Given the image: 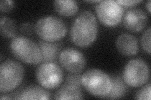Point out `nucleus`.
I'll return each mask as SVG.
<instances>
[{
  "mask_svg": "<svg viewBox=\"0 0 151 100\" xmlns=\"http://www.w3.org/2000/svg\"><path fill=\"white\" fill-rule=\"evenodd\" d=\"M116 46L118 51L126 56L137 54L139 50L137 38L128 33H124L119 36L116 41Z\"/></svg>",
  "mask_w": 151,
  "mask_h": 100,
  "instance_id": "11",
  "label": "nucleus"
},
{
  "mask_svg": "<svg viewBox=\"0 0 151 100\" xmlns=\"http://www.w3.org/2000/svg\"><path fill=\"white\" fill-rule=\"evenodd\" d=\"M68 31L67 26L60 18L47 16L42 17L35 25V32L44 41L56 42L65 36Z\"/></svg>",
  "mask_w": 151,
  "mask_h": 100,
  "instance_id": "5",
  "label": "nucleus"
},
{
  "mask_svg": "<svg viewBox=\"0 0 151 100\" xmlns=\"http://www.w3.org/2000/svg\"><path fill=\"white\" fill-rule=\"evenodd\" d=\"M148 21V16L142 9L134 8L129 9L123 16V25L129 31L137 33L144 30Z\"/></svg>",
  "mask_w": 151,
  "mask_h": 100,
  "instance_id": "10",
  "label": "nucleus"
},
{
  "mask_svg": "<svg viewBox=\"0 0 151 100\" xmlns=\"http://www.w3.org/2000/svg\"><path fill=\"white\" fill-rule=\"evenodd\" d=\"M36 78L39 83L45 89H55L63 83V70L55 62H46L39 66L36 70Z\"/></svg>",
  "mask_w": 151,
  "mask_h": 100,
  "instance_id": "7",
  "label": "nucleus"
},
{
  "mask_svg": "<svg viewBox=\"0 0 151 100\" xmlns=\"http://www.w3.org/2000/svg\"><path fill=\"white\" fill-rule=\"evenodd\" d=\"M50 94L44 87L31 85L18 92L13 99H49Z\"/></svg>",
  "mask_w": 151,
  "mask_h": 100,
  "instance_id": "13",
  "label": "nucleus"
},
{
  "mask_svg": "<svg viewBox=\"0 0 151 100\" xmlns=\"http://www.w3.org/2000/svg\"><path fill=\"white\" fill-rule=\"evenodd\" d=\"M96 15L104 25L115 26L120 23L124 16V8L113 0L100 1L96 6Z\"/></svg>",
  "mask_w": 151,
  "mask_h": 100,
  "instance_id": "8",
  "label": "nucleus"
},
{
  "mask_svg": "<svg viewBox=\"0 0 151 100\" xmlns=\"http://www.w3.org/2000/svg\"><path fill=\"white\" fill-rule=\"evenodd\" d=\"M24 77V68L19 62L7 60L0 65V92L6 93L16 89Z\"/></svg>",
  "mask_w": 151,
  "mask_h": 100,
  "instance_id": "4",
  "label": "nucleus"
},
{
  "mask_svg": "<svg viewBox=\"0 0 151 100\" xmlns=\"http://www.w3.org/2000/svg\"><path fill=\"white\" fill-rule=\"evenodd\" d=\"M39 46L42 55V63L54 62L59 58L62 49V45L59 42H49L40 41Z\"/></svg>",
  "mask_w": 151,
  "mask_h": 100,
  "instance_id": "12",
  "label": "nucleus"
},
{
  "mask_svg": "<svg viewBox=\"0 0 151 100\" xmlns=\"http://www.w3.org/2000/svg\"><path fill=\"white\" fill-rule=\"evenodd\" d=\"M0 99H1V100H3V99H13V98H11L9 96H4L3 95H1V98H0Z\"/></svg>",
  "mask_w": 151,
  "mask_h": 100,
  "instance_id": "25",
  "label": "nucleus"
},
{
  "mask_svg": "<svg viewBox=\"0 0 151 100\" xmlns=\"http://www.w3.org/2000/svg\"><path fill=\"white\" fill-rule=\"evenodd\" d=\"M98 33L96 17L91 11H84L75 19L70 30V38L76 46L86 48L95 41Z\"/></svg>",
  "mask_w": 151,
  "mask_h": 100,
  "instance_id": "1",
  "label": "nucleus"
},
{
  "mask_svg": "<svg viewBox=\"0 0 151 100\" xmlns=\"http://www.w3.org/2000/svg\"><path fill=\"white\" fill-rule=\"evenodd\" d=\"M59 60L60 65L69 73H81L86 64L84 55L73 48H66L61 51Z\"/></svg>",
  "mask_w": 151,
  "mask_h": 100,
  "instance_id": "9",
  "label": "nucleus"
},
{
  "mask_svg": "<svg viewBox=\"0 0 151 100\" xmlns=\"http://www.w3.org/2000/svg\"><path fill=\"white\" fill-rule=\"evenodd\" d=\"M0 27H1V35L4 38H12L17 34V23L10 18L2 16L0 21Z\"/></svg>",
  "mask_w": 151,
  "mask_h": 100,
  "instance_id": "17",
  "label": "nucleus"
},
{
  "mask_svg": "<svg viewBox=\"0 0 151 100\" xmlns=\"http://www.w3.org/2000/svg\"><path fill=\"white\" fill-rule=\"evenodd\" d=\"M54 98L55 99H83L84 95L81 88L65 83L55 93Z\"/></svg>",
  "mask_w": 151,
  "mask_h": 100,
  "instance_id": "14",
  "label": "nucleus"
},
{
  "mask_svg": "<svg viewBox=\"0 0 151 100\" xmlns=\"http://www.w3.org/2000/svg\"><path fill=\"white\" fill-rule=\"evenodd\" d=\"M100 1H86V2H89V3H99Z\"/></svg>",
  "mask_w": 151,
  "mask_h": 100,
  "instance_id": "26",
  "label": "nucleus"
},
{
  "mask_svg": "<svg viewBox=\"0 0 151 100\" xmlns=\"http://www.w3.org/2000/svg\"><path fill=\"white\" fill-rule=\"evenodd\" d=\"M20 31L25 35L30 36L35 31V25L32 23H25L21 25Z\"/></svg>",
  "mask_w": 151,
  "mask_h": 100,
  "instance_id": "21",
  "label": "nucleus"
},
{
  "mask_svg": "<svg viewBox=\"0 0 151 100\" xmlns=\"http://www.w3.org/2000/svg\"><path fill=\"white\" fill-rule=\"evenodd\" d=\"M150 69L146 62L141 58L130 60L125 65L123 72V79L131 87H140L148 82Z\"/></svg>",
  "mask_w": 151,
  "mask_h": 100,
  "instance_id": "6",
  "label": "nucleus"
},
{
  "mask_svg": "<svg viewBox=\"0 0 151 100\" xmlns=\"http://www.w3.org/2000/svg\"><path fill=\"white\" fill-rule=\"evenodd\" d=\"M111 88L110 93L104 98L106 99H120L125 96L128 91V85L119 75L111 77Z\"/></svg>",
  "mask_w": 151,
  "mask_h": 100,
  "instance_id": "15",
  "label": "nucleus"
},
{
  "mask_svg": "<svg viewBox=\"0 0 151 100\" xmlns=\"http://www.w3.org/2000/svg\"><path fill=\"white\" fill-rule=\"evenodd\" d=\"M150 83L146 84L145 87L141 88L135 94V98L137 99H150Z\"/></svg>",
  "mask_w": 151,
  "mask_h": 100,
  "instance_id": "20",
  "label": "nucleus"
},
{
  "mask_svg": "<svg viewBox=\"0 0 151 100\" xmlns=\"http://www.w3.org/2000/svg\"><path fill=\"white\" fill-rule=\"evenodd\" d=\"M56 12L63 16H71L78 11V3L73 0H57L54 2Z\"/></svg>",
  "mask_w": 151,
  "mask_h": 100,
  "instance_id": "16",
  "label": "nucleus"
},
{
  "mask_svg": "<svg viewBox=\"0 0 151 100\" xmlns=\"http://www.w3.org/2000/svg\"><path fill=\"white\" fill-rule=\"evenodd\" d=\"M82 87L94 96L104 98L111 88V77L102 70L92 68L81 76Z\"/></svg>",
  "mask_w": 151,
  "mask_h": 100,
  "instance_id": "2",
  "label": "nucleus"
},
{
  "mask_svg": "<svg viewBox=\"0 0 151 100\" xmlns=\"http://www.w3.org/2000/svg\"><path fill=\"white\" fill-rule=\"evenodd\" d=\"M145 6H146V8H147L149 13H150V0H149V1L147 2V3H146Z\"/></svg>",
  "mask_w": 151,
  "mask_h": 100,
  "instance_id": "24",
  "label": "nucleus"
},
{
  "mask_svg": "<svg viewBox=\"0 0 151 100\" xmlns=\"http://www.w3.org/2000/svg\"><path fill=\"white\" fill-rule=\"evenodd\" d=\"M10 49L15 57L23 63L37 65L42 61L39 45L27 37H14L10 43Z\"/></svg>",
  "mask_w": 151,
  "mask_h": 100,
  "instance_id": "3",
  "label": "nucleus"
},
{
  "mask_svg": "<svg viewBox=\"0 0 151 100\" xmlns=\"http://www.w3.org/2000/svg\"><path fill=\"white\" fill-rule=\"evenodd\" d=\"M81 73H69L65 78V83L75 85L81 88Z\"/></svg>",
  "mask_w": 151,
  "mask_h": 100,
  "instance_id": "18",
  "label": "nucleus"
},
{
  "mask_svg": "<svg viewBox=\"0 0 151 100\" xmlns=\"http://www.w3.org/2000/svg\"><path fill=\"white\" fill-rule=\"evenodd\" d=\"M14 6V3L10 0H2L0 2V9L2 13L10 11Z\"/></svg>",
  "mask_w": 151,
  "mask_h": 100,
  "instance_id": "22",
  "label": "nucleus"
},
{
  "mask_svg": "<svg viewBox=\"0 0 151 100\" xmlns=\"http://www.w3.org/2000/svg\"><path fill=\"white\" fill-rule=\"evenodd\" d=\"M142 1L141 0H135V1H127V0H119V1H116V2L119 3L122 6H125V7H130L134 6L138 3H140Z\"/></svg>",
  "mask_w": 151,
  "mask_h": 100,
  "instance_id": "23",
  "label": "nucleus"
},
{
  "mask_svg": "<svg viewBox=\"0 0 151 100\" xmlns=\"http://www.w3.org/2000/svg\"><path fill=\"white\" fill-rule=\"evenodd\" d=\"M141 45L142 48L149 54L150 53V28L146 30L141 38Z\"/></svg>",
  "mask_w": 151,
  "mask_h": 100,
  "instance_id": "19",
  "label": "nucleus"
}]
</instances>
